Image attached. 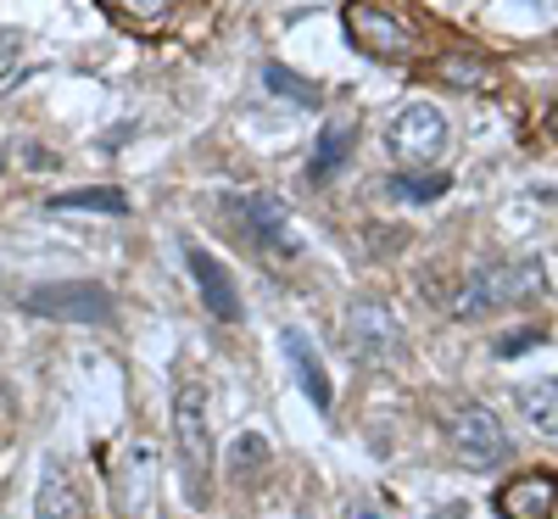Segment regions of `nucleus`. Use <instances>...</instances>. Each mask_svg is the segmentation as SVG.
<instances>
[{
  "instance_id": "5",
  "label": "nucleus",
  "mask_w": 558,
  "mask_h": 519,
  "mask_svg": "<svg viewBox=\"0 0 558 519\" xmlns=\"http://www.w3.org/2000/svg\"><path fill=\"white\" fill-rule=\"evenodd\" d=\"M447 146H452V129H447V118L430 101L402 107L391 134H386V152L397 162H436V157H447Z\"/></svg>"
},
{
  "instance_id": "19",
  "label": "nucleus",
  "mask_w": 558,
  "mask_h": 519,
  "mask_svg": "<svg viewBox=\"0 0 558 519\" xmlns=\"http://www.w3.org/2000/svg\"><path fill=\"white\" fill-rule=\"evenodd\" d=\"M447 173H397L391 179V196H402V202H436V196H447Z\"/></svg>"
},
{
  "instance_id": "10",
  "label": "nucleus",
  "mask_w": 558,
  "mask_h": 519,
  "mask_svg": "<svg viewBox=\"0 0 558 519\" xmlns=\"http://www.w3.org/2000/svg\"><path fill=\"white\" fill-rule=\"evenodd\" d=\"M497 514L502 519H553L558 514V475H547V469H531V475L508 481L497 492Z\"/></svg>"
},
{
  "instance_id": "15",
  "label": "nucleus",
  "mask_w": 558,
  "mask_h": 519,
  "mask_svg": "<svg viewBox=\"0 0 558 519\" xmlns=\"http://www.w3.org/2000/svg\"><path fill=\"white\" fill-rule=\"evenodd\" d=\"M520 408L542 436H558V381H531L520 391Z\"/></svg>"
},
{
  "instance_id": "12",
  "label": "nucleus",
  "mask_w": 558,
  "mask_h": 519,
  "mask_svg": "<svg viewBox=\"0 0 558 519\" xmlns=\"http://www.w3.org/2000/svg\"><path fill=\"white\" fill-rule=\"evenodd\" d=\"M34 519H84V497L78 481L62 458L39 463V486H34Z\"/></svg>"
},
{
  "instance_id": "9",
  "label": "nucleus",
  "mask_w": 558,
  "mask_h": 519,
  "mask_svg": "<svg viewBox=\"0 0 558 519\" xmlns=\"http://www.w3.org/2000/svg\"><path fill=\"white\" fill-rule=\"evenodd\" d=\"M184 263H191V279H196V291L207 302V313L218 324H241V291H235V279H229V268L207 252V246H184Z\"/></svg>"
},
{
  "instance_id": "2",
  "label": "nucleus",
  "mask_w": 558,
  "mask_h": 519,
  "mask_svg": "<svg viewBox=\"0 0 558 519\" xmlns=\"http://www.w3.org/2000/svg\"><path fill=\"white\" fill-rule=\"evenodd\" d=\"M341 329H347V352H352L363 369H386V363H397V358L408 352V336H402L397 313H391L386 302H375V297L352 302Z\"/></svg>"
},
{
  "instance_id": "1",
  "label": "nucleus",
  "mask_w": 558,
  "mask_h": 519,
  "mask_svg": "<svg viewBox=\"0 0 558 519\" xmlns=\"http://www.w3.org/2000/svg\"><path fill=\"white\" fill-rule=\"evenodd\" d=\"M173 447H179V475L191 508L213 503V436H207V391L196 374H179L173 391Z\"/></svg>"
},
{
  "instance_id": "21",
  "label": "nucleus",
  "mask_w": 558,
  "mask_h": 519,
  "mask_svg": "<svg viewBox=\"0 0 558 519\" xmlns=\"http://www.w3.org/2000/svg\"><path fill=\"white\" fill-rule=\"evenodd\" d=\"M531 347H542V329H508V336H497V358H514V352H531Z\"/></svg>"
},
{
  "instance_id": "23",
  "label": "nucleus",
  "mask_w": 558,
  "mask_h": 519,
  "mask_svg": "<svg viewBox=\"0 0 558 519\" xmlns=\"http://www.w3.org/2000/svg\"><path fill=\"white\" fill-rule=\"evenodd\" d=\"M347 519H386V514H380V508H368V503H352Z\"/></svg>"
},
{
  "instance_id": "16",
  "label": "nucleus",
  "mask_w": 558,
  "mask_h": 519,
  "mask_svg": "<svg viewBox=\"0 0 558 519\" xmlns=\"http://www.w3.org/2000/svg\"><path fill=\"white\" fill-rule=\"evenodd\" d=\"M263 84L274 89L279 101H296V107H318V101H324V96H318V84L302 79V73H291L286 62H268V68H263Z\"/></svg>"
},
{
  "instance_id": "17",
  "label": "nucleus",
  "mask_w": 558,
  "mask_h": 519,
  "mask_svg": "<svg viewBox=\"0 0 558 519\" xmlns=\"http://www.w3.org/2000/svg\"><path fill=\"white\" fill-rule=\"evenodd\" d=\"M436 79H441V84H452V89H486V84H492V68H486L481 57L447 51V57L436 62Z\"/></svg>"
},
{
  "instance_id": "3",
  "label": "nucleus",
  "mask_w": 558,
  "mask_h": 519,
  "mask_svg": "<svg viewBox=\"0 0 558 519\" xmlns=\"http://www.w3.org/2000/svg\"><path fill=\"white\" fill-rule=\"evenodd\" d=\"M23 313L57 318V324H107L112 318V291L96 279H57V286H34L23 297Z\"/></svg>"
},
{
  "instance_id": "4",
  "label": "nucleus",
  "mask_w": 558,
  "mask_h": 519,
  "mask_svg": "<svg viewBox=\"0 0 558 519\" xmlns=\"http://www.w3.org/2000/svg\"><path fill=\"white\" fill-rule=\"evenodd\" d=\"M347 34L363 57H380V62H408L413 57V28L380 7V0H352L347 7Z\"/></svg>"
},
{
  "instance_id": "13",
  "label": "nucleus",
  "mask_w": 558,
  "mask_h": 519,
  "mask_svg": "<svg viewBox=\"0 0 558 519\" xmlns=\"http://www.w3.org/2000/svg\"><path fill=\"white\" fill-rule=\"evenodd\" d=\"M347 152H352V118H330V123L318 129V152H313V162H307V179H313V184H330L336 168L347 162Z\"/></svg>"
},
{
  "instance_id": "24",
  "label": "nucleus",
  "mask_w": 558,
  "mask_h": 519,
  "mask_svg": "<svg viewBox=\"0 0 558 519\" xmlns=\"http://www.w3.org/2000/svg\"><path fill=\"white\" fill-rule=\"evenodd\" d=\"M547 134H558V101H553V112H547Z\"/></svg>"
},
{
  "instance_id": "8",
  "label": "nucleus",
  "mask_w": 558,
  "mask_h": 519,
  "mask_svg": "<svg viewBox=\"0 0 558 519\" xmlns=\"http://www.w3.org/2000/svg\"><path fill=\"white\" fill-rule=\"evenodd\" d=\"M223 207L246 218V234H252L257 252H274V257H291L296 252V234L286 229L291 213H286V202H279V196H229Z\"/></svg>"
},
{
  "instance_id": "18",
  "label": "nucleus",
  "mask_w": 558,
  "mask_h": 519,
  "mask_svg": "<svg viewBox=\"0 0 558 519\" xmlns=\"http://www.w3.org/2000/svg\"><path fill=\"white\" fill-rule=\"evenodd\" d=\"M112 17H123L129 28H157L173 17V0H101Z\"/></svg>"
},
{
  "instance_id": "6",
  "label": "nucleus",
  "mask_w": 558,
  "mask_h": 519,
  "mask_svg": "<svg viewBox=\"0 0 558 519\" xmlns=\"http://www.w3.org/2000/svg\"><path fill=\"white\" fill-rule=\"evenodd\" d=\"M452 447H458V458L470 463V469H497L502 458H508V431H502V419L492 413V408H481V402H463V408H452Z\"/></svg>"
},
{
  "instance_id": "14",
  "label": "nucleus",
  "mask_w": 558,
  "mask_h": 519,
  "mask_svg": "<svg viewBox=\"0 0 558 519\" xmlns=\"http://www.w3.org/2000/svg\"><path fill=\"white\" fill-rule=\"evenodd\" d=\"M51 213H107V218H123L129 213V196L118 191V184H89V191L51 196Z\"/></svg>"
},
{
  "instance_id": "11",
  "label": "nucleus",
  "mask_w": 558,
  "mask_h": 519,
  "mask_svg": "<svg viewBox=\"0 0 558 519\" xmlns=\"http://www.w3.org/2000/svg\"><path fill=\"white\" fill-rule=\"evenodd\" d=\"M279 347H286V358H291V369H296V381H302L307 402H313L318 413H330V408H336V386H330V374H324V358H318V347L302 336L296 324H286V329H279Z\"/></svg>"
},
{
  "instance_id": "20",
  "label": "nucleus",
  "mask_w": 558,
  "mask_h": 519,
  "mask_svg": "<svg viewBox=\"0 0 558 519\" xmlns=\"http://www.w3.org/2000/svg\"><path fill=\"white\" fill-rule=\"evenodd\" d=\"M263 463H268V436L246 431V436L235 442V452H229V475H235V481H252V469H263Z\"/></svg>"
},
{
  "instance_id": "7",
  "label": "nucleus",
  "mask_w": 558,
  "mask_h": 519,
  "mask_svg": "<svg viewBox=\"0 0 558 519\" xmlns=\"http://www.w3.org/2000/svg\"><path fill=\"white\" fill-rule=\"evenodd\" d=\"M536 286H542V274H536L531 263L481 268V274L470 279V291L458 297V318H481V313H492V307H502V302H520V297L536 291Z\"/></svg>"
},
{
  "instance_id": "22",
  "label": "nucleus",
  "mask_w": 558,
  "mask_h": 519,
  "mask_svg": "<svg viewBox=\"0 0 558 519\" xmlns=\"http://www.w3.org/2000/svg\"><path fill=\"white\" fill-rule=\"evenodd\" d=\"M17 62H23V34L17 28H0V79H12Z\"/></svg>"
}]
</instances>
